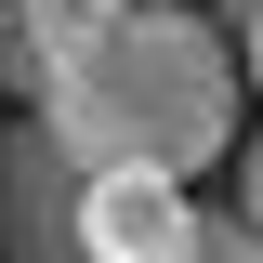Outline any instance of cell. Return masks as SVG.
I'll use <instances>...</instances> for the list:
<instances>
[{"label":"cell","instance_id":"obj_1","mask_svg":"<svg viewBox=\"0 0 263 263\" xmlns=\"http://www.w3.org/2000/svg\"><path fill=\"white\" fill-rule=\"evenodd\" d=\"M237 53L197 27V0H119L105 40L40 79V132H53L79 171H211L237 158Z\"/></svg>","mask_w":263,"mask_h":263},{"label":"cell","instance_id":"obj_2","mask_svg":"<svg viewBox=\"0 0 263 263\" xmlns=\"http://www.w3.org/2000/svg\"><path fill=\"white\" fill-rule=\"evenodd\" d=\"M79 184H92V171L66 158L40 119L0 132V263H92L79 250Z\"/></svg>","mask_w":263,"mask_h":263},{"label":"cell","instance_id":"obj_3","mask_svg":"<svg viewBox=\"0 0 263 263\" xmlns=\"http://www.w3.org/2000/svg\"><path fill=\"white\" fill-rule=\"evenodd\" d=\"M79 250L92 263H184L197 250V197L171 171H92L79 184Z\"/></svg>","mask_w":263,"mask_h":263},{"label":"cell","instance_id":"obj_4","mask_svg":"<svg viewBox=\"0 0 263 263\" xmlns=\"http://www.w3.org/2000/svg\"><path fill=\"white\" fill-rule=\"evenodd\" d=\"M105 13H119V0H13V27H0V79L40 92L79 40H105Z\"/></svg>","mask_w":263,"mask_h":263},{"label":"cell","instance_id":"obj_5","mask_svg":"<svg viewBox=\"0 0 263 263\" xmlns=\"http://www.w3.org/2000/svg\"><path fill=\"white\" fill-rule=\"evenodd\" d=\"M184 263H263V224H237V211H197V250Z\"/></svg>","mask_w":263,"mask_h":263},{"label":"cell","instance_id":"obj_6","mask_svg":"<svg viewBox=\"0 0 263 263\" xmlns=\"http://www.w3.org/2000/svg\"><path fill=\"white\" fill-rule=\"evenodd\" d=\"M237 224H263V132L237 145Z\"/></svg>","mask_w":263,"mask_h":263},{"label":"cell","instance_id":"obj_7","mask_svg":"<svg viewBox=\"0 0 263 263\" xmlns=\"http://www.w3.org/2000/svg\"><path fill=\"white\" fill-rule=\"evenodd\" d=\"M237 40H250V53H237V79L263 92V0H250V27H237Z\"/></svg>","mask_w":263,"mask_h":263}]
</instances>
